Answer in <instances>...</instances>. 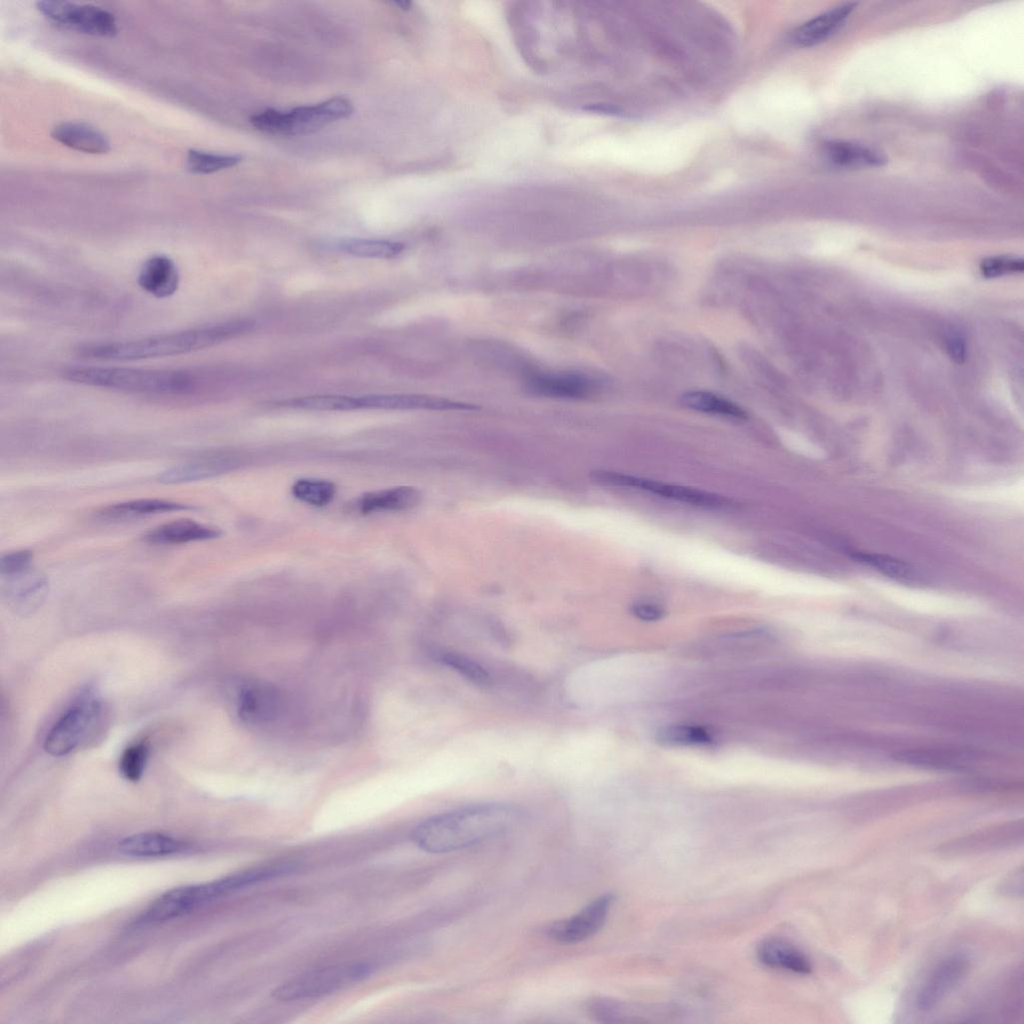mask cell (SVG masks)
Masks as SVG:
<instances>
[{"instance_id":"cell-14","label":"cell","mask_w":1024,"mask_h":1024,"mask_svg":"<svg viewBox=\"0 0 1024 1024\" xmlns=\"http://www.w3.org/2000/svg\"><path fill=\"white\" fill-rule=\"evenodd\" d=\"M420 501L421 493L418 489L411 486H398L364 493L350 503L349 509L360 515L398 512L412 509Z\"/></svg>"},{"instance_id":"cell-32","label":"cell","mask_w":1024,"mask_h":1024,"mask_svg":"<svg viewBox=\"0 0 1024 1024\" xmlns=\"http://www.w3.org/2000/svg\"><path fill=\"white\" fill-rule=\"evenodd\" d=\"M242 156L238 154H218L190 149L186 156L188 170L196 174H210L238 165Z\"/></svg>"},{"instance_id":"cell-41","label":"cell","mask_w":1024,"mask_h":1024,"mask_svg":"<svg viewBox=\"0 0 1024 1024\" xmlns=\"http://www.w3.org/2000/svg\"><path fill=\"white\" fill-rule=\"evenodd\" d=\"M582 109L585 110V111H589V112L608 114V115H619V114H621V109L618 106L613 105V104H607V103L589 104V105L583 106Z\"/></svg>"},{"instance_id":"cell-21","label":"cell","mask_w":1024,"mask_h":1024,"mask_svg":"<svg viewBox=\"0 0 1024 1024\" xmlns=\"http://www.w3.org/2000/svg\"><path fill=\"white\" fill-rule=\"evenodd\" d=\"M194 509V506L186 503L158 498H145L108 505L98 510L97 516L105 520H127Z\"/></svg>"},{"instance_id":"cell-3","label":"cell","mask_w":1024,"mask_h":1024,"mask_svg":"<svg viewBox=\"0 0 1024 1024\" xmlns=\"http://www.w3.org/2000/svg\"><path fill=\"white\" fill-rule=\"evenodd\" d=\"M61 374L77 384L159 396L187 395L196 385L194 375L185 370L69 366Z\"/></svg>"},{"instance_id":"cell-8","label":"cell","mask_w":1024,"mask_h":1024,"mask_svg":"<svg viewBox=\"0 0 1024 1024\" xmlns=\"http://www.w3.org/2000/svg\"><path fill=\"white\" fill-rule=\"evenodd\" d=\"M36 7L51 22L80 33L111 37L117 32L114 16L98 6L46 0Z\"/></svg>"},{"instance_id":"cell-25","label":"cell","mask_w":1024,"mask_h":1024,"mask_svg":"<svg viewBox=\"0 0 1024 1024\" xmlns=\"http://www.w3.org/2000/svg\"><path fill=\"white\" fill-rule=\"evenodd\" d=\"M757 957L765 966L798 974L812 970L809 959L794 946L776 938L763 940L757 948Z\"/></svg>"},{"instance_id":"cell-27","label":"cell","mask_w":1024,"mask_h":1024,"mask_svg":"<svg viewBox=\"0 0 1024 1024\" xmlns=\"http://www.w3.org/2000/svg\"><path fill=\"white\" fill-rule=\"evenodd\" d=\"M825 153L830 162L841 167H874L886 162L879 151L846 141L828 142Z\"/></svg>"},{"instance_id":"cell-10","label":"cell","mask_w":1024,"mask_h":1024,"mask_svg":"<svg viewBox=\"0 0 1024 1024\" xmlns=\"http://www.w3.org/2000/svg\"><path fill=\"white\" fill-rule=\"evenodd\" d=\"M215 901L210 883L171 889L159 896L144 912L140 923L172 920Z\"/></svg>"},{"instance_id":"cell-1","label":"cell","mask_w":1024,"mask_h":1024,"mask_svg":"<svg viewBox=\"0 0 1024 1024\" xmlns=\"http://www.w3.org/2000/svg\"><path fill=\"white\" fill-rule=\"evenodd\" d=\"M520 819V811L506 803H481L447 811L419 823L411 839L429 853L460 850L501 836Z\"/></svg>"},{"instance_id":"cell-13","label":"cell","mask_w":1024,"mask_h":1024,"mask_svg":"<svg viewBox=\"0 0 1024 1024\" xmlns=\"http://www.w3.org/2000/svg\"><path fill=\"white\" fill-rule=\"evenodd\" d=\"M355 410H473L470 404L419 394H372L354 396Z\"/></svg>"},{"instance_id":"cell-9","label":"cell","mask_w":1024,"mask_h":1024,"mask_svg":"<svg viewBox=\"0 0 1024 1024\" xmlns=\"http://www.w3.org/2000/svg\"><path fill=\"white\" fill-rule=\"evenodd\" d=\"M613 902V894L601 895L574 915L550 924L546 933L548 937L561 944L583 942L601 930Z\"/></svg>"},{"instance_id":"cell-23","label":"cell","mask_w":1024,"mask_h":1024,"mask_svg":"<svg viewBox=\"0 0 1024 1024\" xmlns=\"http://www.w3.org/2000/svg\"><path fill=\"white\" fill-rule=\"evenodd\" d=\"M528 386L534 394L566 399L583 398L593 388L591 380L579 373L541 375L533 378Z\"/></svg>"},{"instance_id":"cell-37","label":"cell","mask_w":1024,"mask_h":1024,"mask_svg":"<svg viewBox=\"0 0 1024 1024\" xmlns=\"http://www.w3.org/2000/svg\"><path fill=\"white\" fill-rule=\"evenodd\" d=\"M33 553L22 549L3 554L0 558V574L3 578L12 577L30 570Z\"/></svg>"},{"instance_id":"cell-30","label":"cell","mask_w":1024,"mask_h":1024,"mask_svg":"<svg viewBox=\"0 0 1024 1024\" xmlns=\"http://www.w3.org/2000/svg\"><path fill=\"white\" fill-rule=\"evenodd\" d=\"M337 492L336 485L329 480L316 478H300L291 486L294 498L314 507H324L333 501Z\"/></svg>"},{"instance_id":"cell-4","label":"cell","mask_w":1024,"mask_h":1024,"mask_svg":"<svg viewBox=\"0 0 1024 1024\" xmlns=\"http://www.w3.org/2000/svg\"><path fill=\"white\" fill-rule=\"evenodd\" d=\"M353 111V103L348 98L337 96L286 111L265 109L251 115L250 122L256 129L270 134L305 135L345 119Z\"/></svg>"},{"instance_id":"cell-11","label":"cell","mask_w":1024,"mask_h":1024,"mask_svg":"<svg viewBox=\"0 0 1024 1024\" xmlns=\"http://www.w3.org/2000/svg\"><path fill=\"white\" fill-rule=\"evenodd\" d=\"M586 1010L589 1016L601 1023L659 1022L677 1015V1009L669 1005L631 1004L606 997L589 999Z\"/></svg>"},{"instance_id":"cell-2","label":"cell","mask_w":1024,"mask_h":1024,"mask_svg":"<svg viewBox=\"0 0 1024 1024\" xmlns=\"http://www.w3.org/2000/svg\"><path fill=\"white\" fill-rule=\"evenodd\" d=\"M254 325L251 319H234L137 339L85 343L79 345L75 353L84 359L101 361H135L178 356L246 334Z\"/></svg>"},{"instance_id":"cell-5","label":"cell","mask_w":1024,"mask_h":1024,"mask_svg":"<svg viewBox=\"0 0 1024 1024\" xmlns=\"http://www.w3.org/2000/svg\"><path fill=\"white\" fill-rule=\"evenodd\" d=\"M370 972L371 967L366 963L322 967L281 984L272 991V996L280 1001L318 998L358 982Z\"/></svg>"},{"instance_id":"cell-24","label":"cell","mask_w":1024,"mask_h":1024,"mask_svg":"<svg viewBox=\"0 0 1024 1024\" xmlns=\"http://www.w3.org/2000/svg\"><path fill=\"white\" fill-rule=\"evenodd\" d=\"M56 141L74 150L90 154H103L109 151L110 142L98 129L79 122H62L51 130Z\"/></svg>"},{"instance_id":"cell-6","label":"cell","mask_w":1024,"mask_h":1024,"mask_svg":"<svg viewBox=\"0 0 1024 1024\" xmlns=\"http://www.w3.org/2000/svg\"><path fill=\"white\" fill-rule=\"evenodd\" d=\"M590 477L603 485L630 487L698 507L718 509L733 505V500L717 493L615 471L595 470Z\"/></svg>"},{"instance_id":"cell-31","label":"cell","mask_w":1024,"mask_h":1024,"mask_svg":"<svg viewBox=\"0 0 1024 1024\" xmlns=\"http://www.w3.org/2000/svg\"><path fill=\"white\" fill-rule=\"evenodd\" d=\"M278 406L311 411H351L354 409V396L346 395H312L282 400Z\"/></svg>"},{"instance_id":"cell-42","label":"cell","mask_w":1024,"mask_h":1024,"mask_svg":"<svg viewBox=\"0 0 1024 1024\" xmlns=\"http://www.w3.org/2000/svg\"><path fill=\"white\" fill-rule=\"evenodd\" d=\"M393 4L397 5L402 10H409L411 5H412V2L401 0V1H393Z\"/></svg>"},{"instance_id":"cell-19","label":"cell","mask_w":1024,"mask_h":1024,"mask_svg":"<svg viewBox=\"0 0 1024 1024\" xmlns=\"http://www.w3.org/2000/svg\"><path fill=\"white\" fill-rule=\"evenodd\" d=\"M221 535L222 532L217 527L198 523L190 519H180L151 529L145 534L144 540L154 545H176L212 540Z\"/></svg>"},{"instance_id":"cell-17","label":"cell","mask_w":1024,"mask_h":1024,"mask_svg":"<svg viewBox=\"0 0 1024 1024\" xmlns=\"http://www.w3.org/2000/svg\"><path fill=\"white\" fill-rule=\"evenodd\" d=\"M238 715L246 723H266L274 720L280 710V698L274 689L264 684H249L238 696Z\"/></svg>"},{"instance_id":"cell-33","label":"cell","mask_w":1024,"mask_h":1024,"mask_svg":"<svg viewBox=\"0 0 1024 1024\" xmlns=\"http://www.w3.org/2000/svg\"><path fill=\"white\" fill-rule=\"evenodd\" d=\"M657 740L670 746L709 745L711 734L702 727L691 725H669L657 732Z\"/></svg>"},{"instance_id":"cell-36","label":"cell","mask_w":1024,"mask_h":1024,"mask_svg":"<svg viewBox=\"0 0 1024 1024\" xmlns=\"http://www.w3.org/2000/svg\"><path fill=\"white\" fill-rule=\"evenodd\" d=\"M438 659L462 676L478 684H487L489 674L476 662L452 652H437Z\"/></svg>"},{"instance_id":"cell-15","label":"cell","mask_w":1024,"mask_h":1024,"mask_svg":"<svg viewBox=\"0 0 1024 1024\" xmlns=\"http://www.w3.org/2000/svg\"><path fill=\"white\" fill-rule=\"evenodd\" d=\"M235 466L231 456L214 454L199 456L179 463L159 473L157 480L163 484H181L208 479Z\"/></svg>"},{"instance_id":"cell-40","label":"cell","mask_w":1024,"mask_h":1024,"mask_svg":"<svg viewBox=\"0 0 1024 1024\" xmlns=\"http://www.w3.org/2000/svg\"><path fill=\"white\" fill-rule=\"evenodd\" d=\"M947 350L951 358L957 362H962L965 358L966 345L961 335L957 333L950 334L947 338Z\"/></svg>"},{"instance_id":"cell-7","label":"cell","mask_w":1024,"mask_h":1024,"mask_svg":"<svg viewBox=\"0 0 1024 1024\" xmlns=\"http://www.w3.org/2000/svg\"><path fill=\"white\" fill-rule=\"evenodd\" d=\"M101 706L96 699L84 698L70 707L51 727L44 750L52 756H64L83 741L94 728Z\"/></svg>"},{"instance_id":"cell-39","label":"cell","mask_w":1024,"mask_h":1024,"mask_svg":"<svg viewBox=\"0 0 1024 1024\" xmlns=\"http://www.w3.org/2000/svg\"><path fill=\"white\" fill-rule=\"evenodd\" d=\"M632 614L643 621H657L664 617L665 610L654 603L640 602L631 607Z\"/></svg>"},{"instance_id":"cell-12","label":"cell","mask_w":1024,"mask_h":1024,"mask_svg":"<svg viewBox=\"0 0 1024 1024\" xmlns=\"http://www.w3.org/2000/svg\"><path fill=\"white\" fill-rule=\"evenodd\" d=\"M968 969L966 957L952 955L942 960L929 974L920 988L916 1004L929 1011L936 1007L958 985Z\"/></svg>"},{"instance_id":"cell-28","label":"cell","mask_w":1024,"mask_h":1024,"mask_svg":"<svg viewBox=\"0 0 1024 1024\" xmlns=\"http://www.w3.org/2000/svg\"><path fill=\"white\" fill-rule=\"evenodd\" d=\"M681 403L685 407L699 412L738 419L747 417L745 410L736 403L707 391L687 392L681 397Z\"/></svg>"},{"instance_id":"cell-34","label":"cell","mask_w":1024,"mask_h":1024,"mask_svg":"<svg viewBox=\"0 0 1024 1024\" xmlns=\"http://www.w3.org/2000/svg\"><path fill=\"white\" fill-rule=\"evenodd\" d=\"M149 754L146 742L141 741L128 746L119 761V770L124 779L137 782L143 775Z\"/></svg>"},{"instance_id":"cell-29","label":"cell","mask_w":1024,"mask_h":1024,"mask_svg":"<svg viewBox=\"0 0 1024 1024\" xmlns=\"http://www.w3.org/2000/svg\"><path fill=\"white\" fill-rule=\"evenodd\" d=\"M335 246L346 254L377 259L393 258L404 250L402 243L383 239L348 238L340 240Z\"/></svg>"},{"instance_id":"cell-16","label":"cell","mask_w":1024,"mask_h":1024,"mask_svg":"<svg viewBox=\"0 0 1024 1024\" xmlns=\"http://www.w3.org/2000/svg\"><path fill=\"white\" fill-rule=\"evenodd\" d=\"M856 5L844 3L813 17L794 31V42L801 47H811L826 41L844 26Z\"/></svg>"},{"instance_id":"cell-26","label":"cell","mask_w":1024,"mask_h":1024,"mask_svg":"<svg viewBox=\"0 0 1024 1024\" xmlns=\"http://www.w3.org/2000/svg\"><path fill=\"white\" fill-rule=\"evenodd\" d=\"M184 847L185 844L177 838L158 832L134 834L122 839L118 845L122 854L133 857L168 856Z\"/></svg>"},{"instance_id":"cell-22","label":"cell","mask_w":1024,"mask_h":1024,"mask_svg":"<svg viewBox=\"0 0 1024 1024\" xmlns=\"http://www.w3.org/2000/svg\"><path fill=\"white\" fill-rule=\"evenodd\" d=\"M892 757L898 762L920 767L959 770L966 766V763L973 758V754L957 749L915 748L900 750L895 752Z\"/></svg>"},{"instance_id":"cell-35","label":"cell","mask_w":1024,"mask_h":1024,"mask_svg":"<svg viewBox=\"0 0 1024 1024\" xmlns=\"http://www.w3.org/2000/svg\"><path fill=\"white\" fill-rule=\"evenodd\" d=\"M852 557L878 569L890 577H895L897 579H911L914 577V570L911 566L906 562L890 556L854 552Z\"/></svg>"},{"instance_id":"cell-38","label":"cell","mask_w":1024,"mask_h":1024,"mask_svg":"<svg viewBox=\"0 0 1024 1024\" xmlns=\"http://www.w3.org/2000/svg\"><path fill=\"white\" fill-rule=\"evenodd\" d=\"M1023 261L1011 257H990L980 264V271L986 278H995L1009 273L1023 271Z\"/></svg>"},{"instance_id":"cell-18","label":"cell","mask_w":1024,"mask_h":1024,"mask_svg":"<svg viewBox=\"0 0 1024 1024\" xmlns=\"http://www.w3.org/2000/svg\"><path fill=\"white\" fill-rule=\"evenodd\" d=\"M138 284L145 292L156 298H167L178 290L180 273L171 258L154 255L142 264Z\"/></svg>"},{"instance_id":"cell-20","label":"cell","mask_w":1024,"mask_h":1024,"mask_svg":"<svg viewBox=\"0 0 1024 1024\" xmlns=\"http://www.w3.org/2000/svg\"><path fill=\"white\" fill-rule=\"evenodd\" d=\"M8 584L4 593L16 612L26 614L37 609L48 591V580L30 570L16 576L7 577Z\"/></svg>"}]
</instances>
